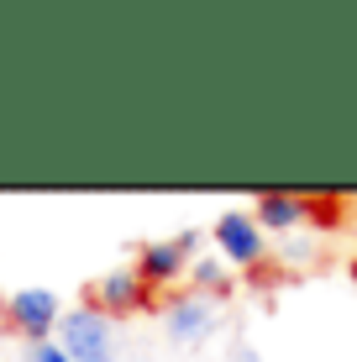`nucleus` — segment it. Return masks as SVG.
<instances>
[{
    "label": "nucleus",
    "mask_w": 357,
    "mask_h": 362,
    "mask_svg": "<svg viewBox=\"0 0 357 362\" xmlns=\"http://www.w3.org/2000/svg\"><path fill=\"white\" fill-rule=\"evenodd\" d=\"M58 346H64L74 362H116V326H110V315H100L95 305L64 310V320H58Z\"/></svg>",
    "instance_id": "nucleus-1"
},
{
    "label": "nucleus",
    "mask_w": 357,
    "mask_h": 362,
    "mask_svg": "<svg viewBox=\"0 0 357 362\" xmlns=\"http://www.w3.org/2000/svg\"><path fill=\"white\" fill-rule=\"evenodd\" d=\"M194 252H200V231H179V236H168V242H142V252H137L131 268L142 273V284L153 294H168L184 273H189Z\"/></svg>",
    "instance_id": "nucleus-2"
},
{
    "label": "nucleus",
    "mask_w": 357,
    "mask_h": 362,
    "mask_svg": "<svg viewBox=\"0 0 357 362\" xmlns=\"http://www.w3.org/2000/svg\"><path fill=\"white\" fill-rule=\"evenodd\" d=\"M0 310H6V326L16 336H27V341H47L58 331V320H64V305H58L53 289H16L0 299Z\"/></svg>",
    "instance_id": "nucleus-3"
},
{
    "label": "nucleus",
    "mask_w": 357,
    "mask_h": 362,
    "mask_svg": "<svg viewBox=\"0 0 357 362\" xmlns=\"http://www.w3.org/2000/svg\"><path fill=\"white\" fill-rule=\"evenodd\" d=\"M90 305L100 310V315H137V310H153L158 305V294L142 284V273L137 268H110L100 273V279L90 284Z\"/></svg>",
    "instance_id": "nucleus-4"
},
{
    "label": "nucleus",
    "mask_w": 357,
    "mask_h": 362,
    "mask_svg": "<svg viewBox=\"0 0 357 362\" xmlns=\"http://www.w3.org/2000/svg\"><path fill=\"white\" fill-rule=\"evenodd\" d=\"M216 247L231 268H257L268 257V231L257 226V216H242V210H226L216 221Z\"/></svg>",
    "instance_id": "nucleus-5"
},
{
    "label": "nucleus",
    "mask_w": 357,
    "mask_h": 362,
    "mask_svg": "<svg viewBox=\"0 0 357 362\" xmlns=\"http://www.w3.org/2000/svg\"><path fill=\"white\" fill-rule=\"evenodd\" d=\"M163 326H168V336L174 341H184V346H194V341H205L216 326H221V299H211V294H174L163 305Z\"/></svg>",
    "instance_id": "nucleus-6"
},
{
    "label": "nucleus",
    "mask_w": 357,
    "mask_h": 362,
    "mask_svg": "<svg viewBox=\"0 0 357 362\" xmlns=\"http://www.w3.org/2000/svg\"><path fill=\"white\" fill-rule=\"evenodd\" d=\"M257 226L263 231H300L305 221H310V194H300V189H268V194H257Z\"/></svg>",
    "instance_id": "nucleus-7"
},
{
    "label": "nucleus",
    "mask_w": 357,
    "mask_h": 362,
    "mask_svg": "<svg viewBox=\"0 0 357 362\" xmlns=\"http://www.w3.org/2000/svg\"><path fill=\"white\" fill-rule=\"evenodd\" d=\"M189 279H194V294H211V299H221L231 289V273L216 263V257H194L189 263Z\"/></svg>",
    "instance_id": "nucleus-8"
},
{
    "label": "nucleus",
    "mask_w": 357,
    "mask_h": 362,
    "mask_svg": "<svg viewBox=\"0 0 357 362\" xmlns=\"http://www.w3.org/2000/svg\"><path fill=\"white\" fill-rule=\"evenodd\" d=\"M27 362H74L58 341H32V352H27Z\"/></svg>",
    "instance_id": "nucleus-9"
},
{
    "label": "nucleus",
    "mask_w": 357,
    "mask_h": 362,
    "mask_svg": "<svg viewBox=\"0 0 357 362\" xmlns=\"http://www.w3.org/2000/svg\"><path fill=\"white\" fill-rule=\"evenodd\" d=\"M237 362H257V352H242V357H237Z\"/></svg>",
    "instance_id": "nucleus-10"
}]
</instances>
